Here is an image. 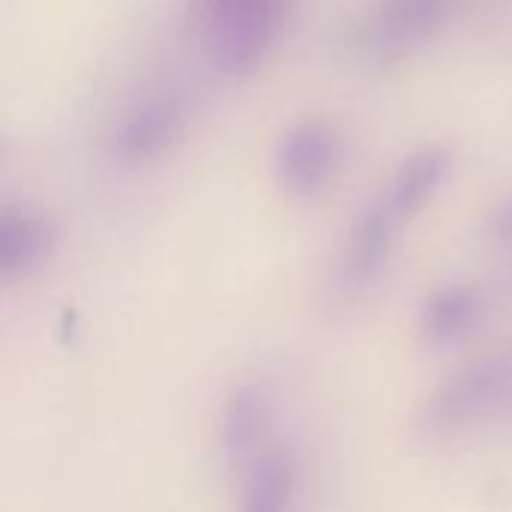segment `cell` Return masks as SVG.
<instances>
[{
    "label": "cell",
    "instance_id": "obj_1",
    "mask_svg": "<svg viewBox=\"0 0 512 512\" xmlns=\"http://www.w3.org/2000/svg\"><path fill=\"white\" fill-rule=\"evenodd\" d=\"M294 6L297 0H189V18L210 69L240 81L276 51Z\"/></svg>",
    "mask_w": 512,
    "mask_h": 512
},
{
    "label": "cell",
    "instance_id": "obj_2",
    "mask_svg": "<svg viewBox=\"0 0 512 512\" xmlns=\"http://www.w3.org/2000/svg\"><path fill=\"white\" fill-rule=\"evenodd\" d=\"M512 393V360L486 354L444 378L417 408L414 435L423 441H447L486 423Z\"/></svg>",
    "mask_w": 512,
    "mask_h": 512
},
{
    "label": "cell",
    "instance_id": "obj_3",
    "mask_svg": "<svg viewBox=\"0 0 512 512\" xmlns=\"http://www.w3.org/2000/svg\"><path fill=\"white\" fill-rule=\"evenodd\" d=\"M459 6L462 0H372L357 24L354 48L369 66L390 69L429 48Z\"/></svg>",
    "mask_w": 512,
    "mask_h": 512
},
{
    "label": "cell",
    "instance_id": "obj_4",
    "mask_svg": "<svg viewBox=\"0 0 512 512\" xmlns=\"http://www.w3.org/2000/svg\"><path fill=\"white\" fill-rule=\"evenodd\" d=\"M405 228L408 222H402L378 192L345 231V240L327 276V297L336 306H351L375 291L393 261Z\"/></svg>",
    "mask_w": 512,
    "mask_h": 512
},
{
    "label": "cell",
    "instance_id": "obj_5",
    "mask_svg": "<svg viewBox=\"0 0 512 512\" xmlns=\"http://www.w3.org/2000/svg\"><path fill=\"white\" fill-rule=\"evenodd\" d=\"M189 102L177 90H150L108 129L105 150L120 168H147L171 156L189 132Z\"/></svg>",
    "mask_w": 512,
    "mask_h": 512
},
{
    "label": "cell",
    "instance_id": "obj_6",
    "mask_svg": "<svg viewBox=\"0 0 512 512\" xmlns=\"http://www.w3.org/2000/svg\"><path fill=\"white\" fill-rule=\"evenodd\" d=\"M345 141L330 117L306 114L294 120L276 141L273 171L285 195L309 201L327 192L342 168Z\"/></svg>",
    "mask_w": 512,
    "mask_h": 512
},
{
    "label": "cell",
    "instance_id": "obj_7",
    "mask_svg": "<svg viewBox=\"0 0 512 512\" xmlns=\"http://www.w3.org/2000/svg\"><path fill=\"white\" fill-rule=\"evenodd\" d=\"M273 435V396L261 381H237L216 411V447L225 465L243 468Z\"/></svg>",
    "mask_w": 512,
    "mask_h": 512
},
{
    "label": "cell",
    "instance_id": "obj_8",
    "mask_svg": "<svg viewBox=\"0 0 512 512\" xmlns=\"http://www.w3.org/2000/svg\"><path fill=\"white\" fill-rule=\"evenodd\" d=\"M486 318V294L462 279L438 285L420 309V339L432 351L459 348Z\"/></svg>",
    "mask_w": 512,
    "mask_h": 512
},
{
    "label": "cell",
    "instance_id": "obj_9",
    "mask_svg": "<svg viewBox=\"0 0 512 512\" xmlns=\"http://www.w3.org/2000/svg\"><path fill=\"white\" fill-rule=\"evenodd\" d=\"M456 150L447 141H432L414 150L387 180L381 198L393 207L402 222H411L453 177Z\"/></svg>",
    "mask_w": 512,
    "mask_h": 512
},
{
    "label": "cell",
    "instance_id": "obj_10",
    "mask_svg": "<svg viewBox=\"0 0 512 512\" xmlns=\"http://www.w3.org/2000/svg\"><path fill=\"white\" fill-rule=\"evenodd\" d=\"M57 249L54 222L30 207L0 210V285L39 270Z\"/></svg>",
    "mask_w": 512,
    "mask_h": 512
},
{
    "label": "cell",
    "instance_id": "obj_11",
    "mask_svg": "<svg viewBox=\"0 0 512 512\" xmlns=\"http://www.w3.org/2000/svg\"><path fill=\"white\" fill-rule=\"evenodd\" d=\"M240 471V510L285 512L294 507L300 492V465L288 447L270 441Z\"/></svg>",
    "mask_w": 512,
    "mask_h": 512
},
{
    "label": "cell",
    "instance_id": "obj_12",
    "mask_svg": "<svg viewBox=\"0 0 512 512\" xmlns=\"http://www.w3.org/2000/svg\"><path fill=\"white\" fill-rule=\"evenodd\" d=\"M486 231H489L492 240L512 243V195L492 210V216L486 222Z\"/></svg>",
    "mask_w": 512,
    "mask_h": 512
}]
</instances>
